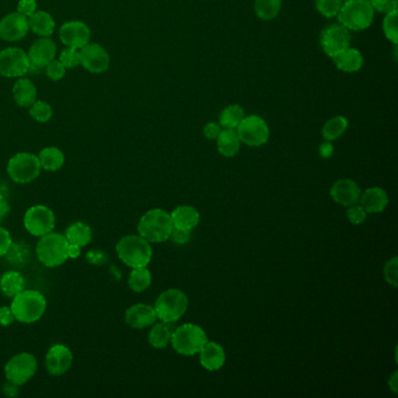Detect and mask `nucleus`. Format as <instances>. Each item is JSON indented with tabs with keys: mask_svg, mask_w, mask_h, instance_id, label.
Masks as SVG:
<instances>
[{
	"mask_svg": "<svg viewBox=\"0 0 398 398\" xmlns=\"http://www.w3.org/2000/svg\"><path fill=\"white\" fill-rule=\"evenodd\" d=\"M12 299L11 309L19 323H36L46 312V298L35 289H23Z\"/></svg>",
	"mask_w": 398,
	"mask_h": 398,
	"instance_id": "f257e3e1",
	"label": "nucleus"
},
{
	"mask_svg": "<svg viewBox=\"0 0 398 398\" xmlns=\"http://www.w3.org/2000/svg\"><path fill=\"white\" fill-rule=\"evenodd\" d=\"M116 253L119 260L128 267H148L152 258L151 244L140 235H128L116 244Z\"/></svg>",
	"mask_w": 398,
	"mask_h": 398,
	"instance_id": "f03ea898",
	"label": "nucleus"
},
{
	"mask_svg": "<svg viewBox=\"0 0 398 398\" xmlns=\"http://www.w3.org/2000/svg\"><path fill=\"white\" fill-rule=\"evenodd\" d=\"M173 228L171 214L160 208H155L140 217L138 233L150 243H162L171 237Z\"/></svg>",
	"mask_w": 398,
	"mask_h": 398,
	"instance_id": "7ed1b4c3",
	"label": "nucleus"
},
{
	"mask_svg": "<svg viewBox=\"0 0 398 398\" xmlns=\"http://www.w3.org/2000/svg\"><path fill=\"white\" fill-rule=\"evenodd\" d=\"M68 247L70 242L65 235L52 231L40 237L36 244V255L45 267H60L68 260Z\"/></svg>",
	"mask_w": 398,
	"mask_h": 398,
	"instance_id": "20e7f679",
	"label": "nucleus"
},
{
	"mask_svg": "<svg viewBox=\"0 0 398 398\" xmlns=\"http://www.w3.org/2000/svg\"><path fill=\"white\" fill-rule=\"evenodd\" d=\"M375 11L369 0H347L343 1L338 14L339 23L349 31H365L372 25Z\"/></svg>",
	"mask_w": 398,
	"mask_h": 398,
	"instance_id": "39448f33",
	"label": "nucleus"
},
{
	"mask_svg": "<svg viewBox=\"0 0 398 398\" xmlns=\"http://www.w3.org/2000/svg\"><path fill=\"white\" fill-rule=\"evenodd\" d=\"M207 334L200 326L184 324L172 333L171 343L175 352L181 355L192 356L199 354L207 343Z\"/></svg>",
	"mask_w": 398,
	"mask_h": 398,
	"instance_id": "423d86ee",
	"label": "nucleus"
},
{
	"mask_svg": "<svg viewBox=\"0 0 398 398\" xmlns=\"http://www.w3.org/2000/svg\"><path fill=\"white\" fill-rule=\"evenodd\" d=\"M188 307V298L182 291L170 289L162 292L155 302L157 318L162 323H175L184 316Z\"/></svg>",
	"mask_w": 398,
	"mask_h": 398,
	"instance_id": "0eeeda50",
	"label": "nucleus"
},
{
	"mask_svg": "<svg viewBox=\"0 0 398 398\" xmlns=\"http://www.w3.org/2000/svg\"><path fill=\"white\" fill-rule=\"evenodd\" d=\"M41 172L38 155L30 152H20L13 155L7 164V175L14 182L20 184H30L35 180Z\"/></svg>",
	"mask_w": 398,
	"mask_h": 398,
	"instance_id": "6e6552de",
	"label": "nucleus"
},
{
	"mask_svg": "<svg viewBox=\"0 0 398 398\" xmlns=\"http://www.w3.org/2000/svg\"><path fill=\"white\" fill-rule=\"evenodd\" d=\"M236 130L241 143L251 148L262 146L270 137V128L260 116L251 115L244 117Z\"/></svg>",
	"mask_w": 398,
	"mask_h": 398,
	"instance_id": "1a4fd4ad",
	"label": "nucleus"
},
{
	"mask_svg": "<svg viewBox=\"0 0 398 398\" xmlns=\"http://www.w3.org/2000/svg\"><path fill=\"white\" fill-rule=\"evenodd\" d=\"M23 226L33 236L41 237L50 234L55 228V215L50 208L36 204L27 209L23 216Z\"/></svg>",
	"mask_w": 398,
	"mask_h": 398,
	"instance_id": "9d476101",
	"label": "nucleus"
},
{
	"mask_svg": "<svg viewBox=\"0 0 398 398\" xmlns=\"http://www.w3.org/2000/svg\"><path fill=\"white\" fill-rule=\"evenodd\" d=\"M38 361L30 353H19L11 358L5 365V376L7 381L23 385L35 375Z\"/></svg>",
	"mask_w": 398,
	"mask_h": 398,
	"instance_id": "9b49d317",
	"label": "nucleus"
},
{
	"mask_svg": "<svg viewBox=\"0 0 398 398\" xmlns=\"http://www.w3.org/2000/svg\"><path fill=\"white\" fill-rule=\"evenodd\" d=\"M30 70V60L25 50L18 47H9L0 50V75L14 79L26 75Z\"/></svg>",
	"mask_w": 398,
	"mask_h": 398,
	"instance_id": "f8f14e48",
	"label": "nucleus"
},
{
	"mask_svg": "<svg viewBox=\"0 0 398 398\" xmlns=\"http://www.w3.org/2000/svg\"><path fill=\"white\" fill-rule=\"evenodd\" d=\"M341 23H333L326 27L320 35V46L323 48L326 55L333 57L341 50L350 47L352 36Z\"/></svg>",
	"mask_w": 398,
	"mask_h": 398,
	"instance_id": "ddd939ff",
	"label": "nucleus"
},
{
	"mask_svg": "<svg viewBox=\"0 0 398 398\" xmlns=\"http://www.w3.org/2000/svg\"><path fill=\"white\" fill-rule=\"evenodd\" d=\"M59 36L65 46L79 50L90 43L92 32L87 23L79 20H72L60 27Z\"/></svg>",
	"mask_w": 398,
	"mask_h": 398,
	"instance_id": "4468645a",
	"label": "nucleus"
},
{
	"mask_svg": "<svg viewBox=\"0 0 398 398\" xmlns=\"http://www.w3.org/2000/svg\"><path fill=\"white\" fill-rule=\"evenodd\" d=\"M81 66L92 74H102L110 66V55L99 43H88L79 50Z\"/></svg>",
	"mask_w": 398,
	"mask_h": 398,
	"instance_id": "2eb2a0df",
	"label": "nucleus"
},
{
	"mask_svg": "<svg viewBox=\"0 0 398 398\" xmlns=\"http://www.w3.org/2000/svg\"><path fill=\"white\" fill-rule=\"evenodd\" d=\"M56 53H57L56 43L50 39V36H41L40 39L35 40L27 53L30 60L31 70L46 68L53 60H55Z\"/></svg>",
	"mask_w": 398,
	"mask_h": 398,
	"instance_id": "dca6fc26",
	"label": "nucleus"
},
{
	"mask_svg": "<svg viewBox=\"0 0 398 398\" xmlns=\"http://www.w3.org/2000/svg\"><path fill=\"white\" fill-rule=\"evenodd\" d=\"M28 18L19 12L7 14L0 20V39L16 43L23 40L28 33Z\"/></svg>",
	"mask_w": 398,
	"mask_h": 398,
	"instance_id": "f3484780",
	"label": "nucleus"
},
{
	"mask_svg": "<svg viewBox=\"0 0 398 398\" xmlns=\"http://www.w3.org/2000/svg\"><path fill=\"white\" fill-rule=\"evenodd\" d=\"M47 372L50 375L61 376L70 370L72 365V353L67 346L54 345L47 352L46 361Z\"/></svg>",
	"mask_w": 398,
	"mask_h": 398,
	"instance_id": "a211bd4d",
	"label": "nucleus"
},
{
	"mask_svg": "<svg viewBox=\"0 0 398 398\" xmlns=\"http://www.w3.org/2000/svg\"><path fill=\"white\" fill-rule=\"evenodd\" d=\"M331 197L336 204L350 207L359 202L361 197V188L355 181L350 179H340L331 187Z\"/></svg>",
	"mask_w": 398,
	"mask_h": 398,
	"instance_id": "6ab92c4d",
	"label": "nucleus"
},
{
	"mask_svg": "<svg viewBox=\"0 0 398 398\" xmlns=\"http://www.w3.org/2000/svg\"><path fill=\"white\" fill-rule=\"evenodd\" d=\"M157 319L155 307L146 304H136L126 309V323L132 328H146L153 325Z\"/></svg>",
	"mask_w": 398,
	"mask_h": 398,
	"instance_id": "aec40b11",
	"label": "nucleus"
},
{
	"mask_svg": "<svg viewBox=\"0 0 398 398\" xmlns=\"http://www.w3.org/2000/svg\"><path fill=\"white\" fill-rule=\"evenodd\" d=\"M200 363L208 372H216L222 368L226 362V352L223 347L214 341H207L200 352Z\"/></svg>",
	"mask_w": 398,
	"mask_h": 398,
	"instance_id": "412c9836",
	"label": "nucleus"
},
{
	"mask_svg": "<svg viewBox=\"0 0 398 398\" xmlns=\"http://www.w3.org/2000/svg\"><path fill=\"white\" fill-rule=\"evenodd\" d=\"M361 206L367 213H381L388 206L389 198L387 192L380 187L368 188L360 197Z\"/></svg>",
	"mask_w": 398,
	"mask_h": 398,
	"instance_id": "4be33fe9",
	"label": "nucleus"
},
{
	"mask_svg": "<svg viewBox=\"0 0 398 398\" xmlns=\"http://www.w3.org/2000/svg\"><path fill=\"white\" fill-rule=\"evenodd\" d=\"M332 59L336 68L343 72H359L365 62L361 52L352 47L341 50L333 56Z\"/></svg>",
	"mask_w": 398,
	"mask_h": 398,
	"instance_id": "5701e85b",
	"label": "nucleus"
},
{
	"mask_svg": "<svg viewBox=\"0 0 398 398\" xmlns=\"http://www.w3.org/2000/svg\"><path fill=\"white\" fill-rule=\"evenodd\" d=\"M171 219L173 227L192 231L200 222V213L191 206H180L172 211Z\"/></svg>",
	"mask_w": 398,
	"mask_h": 398,
	"instance_id": "b1692460",
	"label": "nucleus"
},
{
	"mask_svg": "<svg viewBox=\"0 0 398 398\" xmlns=\"http://www.w3.org/2000/svg\"><path fill=\"white\" fill-rule=\"evenodd\" d=\"M12 92L16 103L23 108H30L35 102L38 95L35 84L30 79H21V77L14 83Z\"/></svg>",
	"mask_w": 398,
	"mask_h": 398,
	"instance_id": "393cba45",
	"label": "nucleus"
},
{
	"mask_svg": "<svg viewBox=\"0 0 398 398\" xmlns=\"http://www.w3.org/2000/svg\"><path fill=\"white\" fill-rule=\"evenodd\" d=\"M217 151L226 158H233L240 152L241 140L235 130H221L216 138Z\"/></svg>",
	"mask_w": 398,
	"mask_h": 398,
	"instance_id": "a878e982",
	"label": "nucleus"
},
{
	"mask_svg": "<svg viewBox=\"0 0 398 398\" xmlns=\"http://www.w3.org/2000/svg\"><path fill=\"white\" fill-rule=\"evenodd\" d=\"M28 26L30 30L36 35L50 36L55 31V21L54 18L48 12L45 11H35L28 18Z\"/></svg>",
	"mask_w": 398,
	"mask_h": 398,
	"instance_id": "bb28decb",
	"label": "nucleus"
},
{
	"mask_svg": "<svg viewBox=\"0 0 398 398\" xmlns=\"http://www.w3.org/2000/svg\"><path fill=\"white\" fill-rule=\"evenodd\" d=\"M38 158H39L41 168L50 172L59 171L60 168H62L65 160H66L63 152L55 146L43 148L40 151Z\"/></svg>",
	"mask_w": 398,
	"mask_h": 398,
	"instance_id": "cd10ccee",
	"label": "nucleus"
},
{
	"mask_svg": "<svg viewBox=\"0 0 398 398\" xmlns=\"http://www.w3.org/2000/svg\"><path fill=\"white\" fill-rule=\"evenodd\" d=\"M23 289L25 278L18 271H7L0 278V291L9 298H13Z\"/></svg>",
	"mask_w": 398,
	"mask_h": 398,
	"instance_id": "c85d7f7f",
	"label": "nucleus"
},
{
	"mask_svg": "<svg viewBox=\"0 0 398 398\" xmlns=\"http://www.w3.org/2000/svg\"><path fill=\"white\" fill-rule=\"evenodd\" d=\"M65 236L70 244H76L81 248L86 247L92 242V228L84 222H74L67 228Z\"/></svg>",
	"mask_w": 398,
	"mask_h": 398,
	"instance_id": "c756f323",
	"label": "nucleus"
},
{
	"mask_svg": "<svg viewBox=\"0 0 398 398\" xmlns=\"http://www.w3.org/2000/svg\"><path fill=\"white\" fill-rule=\"evenodd\" d=\"M244 117H245V114H244L243 108L238 104H231L221 111L219 124L221 128L235 130L238 128Z\"/></svg>",
	"mask_w": 398,
	"mask_h": 398,
	"instance_id": "7c9ffc66",
	"label": "nucleus"
},
{
	"mask_svg": "<svg viewBox=\"0 0 398 398\" xmlns=\"http://www.w3.org/2000/svg\"><path fill=\"white\" fill-rule=\"evenodd\" d=\"M347 128H348V121H347V118L343 117V116H336V117L328 119L325 123L321 133H323V137L326 140L334 142V140L339 139L345 133Z\"/></svg>",
	"mask_w": 398,
	"mask_h": 398,
	"instance_id": "2f4dec72",
	"label": "nucleus"
},
{
	"mask_svg": "<svg viewBox=\"0 0 398 398\" xmlns=\"http://www.w3.org/2000/svg\"><path fill=\"white\" fill-rule=\"evenodd\" d=\"M152 283V275L148 267L132 269L128 276V287L133 292H143Z\"/></svg>",
	"mask_w": 398,
	"mask_h": 398,
	"instance_id": "473e14b6",
	"label": "nucleus"
},
{
	"mask_svg": "<svg viewBox=\"0 0 398 398\" xmlns=\"http://www.w3.org/2000/svg\"><path fill=\"white\" fill-rule=\"evenodd\" d=\"M172 332L166 323L155 324L148 333V343L153 348L162 349L171 343Z\"/></svg>",
	"mask_w": 398,
	"mask_h": 398,
	"instance_id": "72a5a7b5",
	"label": "nucleus"
},
{
	"mask_svg": "<svg viewBox=\"0 0 398 398\" xmlns=\"http://www.w3.org/2000/svg\"><path fill=\"white\" fill-rule=\"evenodd\" d=\"M282 10V0H255V13L260 19H275Z\"/></svg>",
	"mask_w": 398,
	"mask_h": 398,
	"instance_id": "f704fd0d",
	"label": "nucleus"
},
{
	"mask_svg": "<svg viewBox=\"0 0 398 398\" xmlns=\"http://www.w3.org/2000/svg\"><path fill=\"white\" fill-rule=\"evenodd\" d=\"M5 256H6L7 262H10L11 264L25 265L31 260V251L25 244L12 243Z\"/></svg>",
	"mask_w": 398,
	"mask_h": 398,
	"instance_id": "c9c22d12",
	"label": "nucleus"
},
{
	"mask_svg": "<svg viewBox=\"0 0 398 398\" xmlns=\"http://www.w3.org/2000/svg\"><path fill=\"white\" fill-rule=\"evenodd\" d=\"M30 115L38 123L50 122L53 117V109L45 101H35L30 106Z\"/></svg>",
	"mask_w": 398,
	"mask_h": 398,
	"instance_id": "e433bc0d",
	"label": "nucleus"
},
{
	"mask_svg": "<svg viewBox=\"0 0 398 398\" xmlns=\"http://www.w3.org/2000/svg\"><path fill=\"white\" fill-rule=\"evenodd\" d=\"M397 28V10L385 14V20H383V32H385V38L389 41H392L394 45L398 43Z\"/></svg>",
	"mask_w": 398,
	"mask_h": 398,
	"instance_id": "4c0bfd02",
	"label": "nucleus"
},
{
	"mask_svg": "<svg viewBox=\"0 0 398 398\" xmlns=\"http://www.w3.org/2000/svg\"><path fill=\"white\" fill-rule=\"evenodd\" d=\"M343 0H316V10L326 18L338 17Z\"/></svg>",
	"mask_w": 398,
	"mask_h": 398,
	"instance_id": "58836bf2",
	"label": "nucleus"
},
{
	"mask_svg": "<svg viewBox=\"0 0 398 398\" xmlns=\"http://www.w3.org/2000/svg\"><path fill=\"white\" fill-rule=\"evenodd\" d=\"M59 61L66 67L67 70H72L77 66H81L79 50L67 47L66 50H63L60 54Z\"/></svg>",
	"mask_w": 398,
	"mask_h": 398,
	"instance_id": "ea45409f",
	"label": "nucleus"
},
{
	"mask_svg": "<svg viewBox=\"0 0 398 398\" xmlns=\"http://www.w3.org/2000/svg\"><path fill=\"white\" fill-rule=\"evenodd\" d=\"M66 67L60 62L59 60H53L52 62L46 67V74L48 79H52L54 82L62 79L66 75Z\"/></svg>",
	"mask_w": 398,
	"mask_h": 398,
	"instance_id": "a19ab883",
	"label": "nucleus"
},
{
	"mask_svg": "<svg viewBox=\"0 0 398 398\" xmlns=\"http://www.w3.org/2000/svg\"><path fill=\"white\" fill-rule=\"evenodd\" d=\"M374 11L380 13H390L392 11L397 10L398 0H369Z\"/></svg>",
	"mask_w": 398,
	"mask_h": 398,
	"instance_id": "79ce46f5",
	"label": "nucleus"
},
{
	"mask_svg": "<svg viewBox=\"0 0 398 398\" xmlns=\"http://www.w3.org/2000/svg\"><path fill=\"white\" fill-rule=\"evenodd\" d=\"M347 217H348L350 223L354 224V226H359V224L363 223L367 219V211L363 209L362 206L353 204L347 211Z\"/></svg>",
	"mask_w": 398,
	"mask_h": 398,
	"instance_id": "37998d69",
	"label": "nucleus"
},
{
	"mask_svg": "<svg viewBox=\"0 0 398 398\" xmlns=\"http://www.w3.org/2000/svg\"><path fill=\"white\" fill-rule=\"evenodd\" d=\"M385 280L392 287H397V257H392V260L385 264Z\"/></svg>",
	"mask_w": 398,
	"mask_h": 398,
	"instance_id": "c03bdc74",
	"label": "nucleus"
},
{
	"mask_svg": "<svg viewBox=\"0 0 398 398\" xmlns=\"http://www.w3.org/2000/svg\"><path fill=\"white\" fill-rule=\"evenodd\" d=\"M35 11H38L36 0H19L18 1L17 12L25 17L30 18Z\"/></svg>",
	"mask_w": 398,
	"mask_h": 398,
	"instance_id": "a18cd8bd",
	"label": "nucleus"
},
{
	"mask_svg": "<svg viewBox=\"0 0 398 398\" xmlns=\"http://www.w3.org/2000/svg\"><path fill=\"white\" fill-rule=\"evenodd\" d=\"M13 243L10 231L6 228L0 227V257L5 256L10 249L11 244Z\"/></svg>",
	"mask_w": 398,
	"mask_h": 398,
	"instance_id": "49530a36",
	"label": "nucleus"
},
{
	"mask_svg": "<svg viewBox=\"0 0 398 398\" xmlns=\"http://www.w3.org/2000/svg\"><path fill=\"white\" fill-rule=\"evenodd\" d=\"M171 237L175 243L182 245V244L188 243L189 240H191V231L180 229V228H173Z\"/></svg>",
	"mask_w": 398,
	"mask_h": 398,
	"instance_id": "de8ad7c7",
	"label": "nucleus"
},
{
	"mask_svg": "<svg viewBox=\"0 0 398 398\" xmlns=\"http://www.w3.org/2000/svg\"><path fill=\"white\" fill-rule=\"evenodd\" d=\"M86 257L89 263L94 264V265H97V267H101L103 264H106L109 260L108 255L101 250L88 251Z\"/></svg>",
	"mask_w": 398,
	"mask_h": 398,
	"instance_id": "09e8293b",
	"label": "nucleus"
},
{
	"mask_svg": "<svg viewBox=\"0 0 398 398\" xmlns=\"http://www.w3.org/2000/svg\"><path fill=\"white\" fill-rule=\"evenodd\" d=\"M13 312L11 309V306H1L0 307V326L3 327H7V326H11L14 323Z\"/></svg>",
	"mask_w": 398,
	"mask_h": 398,
	"instance_id": "8fccbe9b",
	"label": "nucleus"
},
{
	"mask_svg": "<svg viewBox=\"0 0 398 398\" xmlns=\"http://www.w3.org/2000/svg\"><path fill=\"white\" fill-rule=\"evenodd\" d=\"M221 126L215 122L208 123L204 128V135L208 140H216L220 135Z\"/></svg>",
	"mask_w": 398,
	"mask_h": 398,
	"instance_id": "3c124183",
	"label": "nucleus"
},
{
	"mask_svg": "<svg viewBox=\"0 0 398 398\" xmlns=\"http://www.w3.org/2000/svg\"><path fill=\"white\" fill-rule=\"evenodd\" d=\"M19 385H16L13 382L7 381L5 385H3V394L7 397H17L18 394H19V389H18Z\"/></svg>",
	"mask_w": 398,
	"mask_h": 398,
	"instance_id": "603ef678",
	"label": "nucleus"
},
{
	"mask_svg": "<svg viewBox=\"0 0 398 398\" xmlns=\"http://www.w3.org/2000/svg\"><path fill=\"white\" fill-rule=\"evenodd\" d=\"M319 153L321 158H331L333 153H334V148H333L332 143L327 140V142L323 143V144L320 145Z\"/></svg>",
	"mask_w": 398,
	"mask_h": 398,
	"instance_id": "864d4df0",
	"label": "nucleus"
},
{
	"mask_svg": "<svg viewBox=\"0 0 398 398\" xmlns=\"http://www.w3.org/2000/svg\"><path fill=\"white\" fill-rule=\"evenodd\" d=\"M11 211V206L7 199L3 194H0V222L9 215Z\"/></svg>",
	"mask_w": 398,
	"mask_h": 398,
	"instance_id": "5fc2aeb1",
	"label": "nucleus"
},
{
	"mask_svg": "<svg viewBox=\"0 0 398 398\" xmlns=\"http://www.w3.org/2000/svg\"><path fill=\"white\" fill-rule=\"evenodd\" d=\"M81 256V247L76 245V244H70L68 247V258H72V260H76Z\"/></svg>",
	"mask_w": 398,
	"mask_h": 398,
	"instance_id": "6e6d98bb",
	"label": "nucleus"
},
{
	"mask_svg": "<svg viewBox=\"0 0 398 398\" xmlns=\"http://www.w3.org/2000/svg\"><path fill=\"white\" fill-rule=\"evenodd\" d=\"M389 387L392 388V392H397V372L392 374V377L389 380Z\"/></svg>",
	"mask_w": 398,
	"mask_h": 398,
	"instance_id": "4d7b16f0",
	"label": "nucleus"
},
{
	"mask_svg": "<svg viewBox=\"0 0 398 398\" xmlns=\"http://www.w3.org/2000/svg\"><path fill=\"white\" fill-rule=\"evenodd\" d=\"M343 1H347V0H343Z\"/></svg>",
	"mask_w": 398,
	"mask_h": 398,
	"instance_id": "13d9d810",
	"label": "nucleus"
}]
</instances>
